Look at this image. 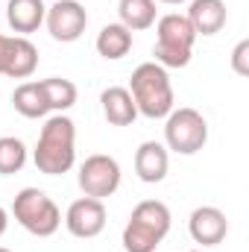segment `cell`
Instances as JSON below:
<instances>
[{
  "label": "cell",
  "instance_id": "6da1fadb",
  "mask_svg": "<svg viewBox=\"0 0 249 252\" xmlns=\"http://www.w3.org/2000/svg\"><path fill=\"white\" fill-rule=\"evenodd\" d=\"M76 126L67 115H56L50 118L47 124L41 126V135H38V144H35V167L47 176H62L73 167L76 161Z\"/></svg>",
  "mask_w": 249,
  "mask_h": 252
},
{
  "label": "cell",
  "instance_id": "7a4b0ae2",
  "mask_svg": "<svg viewBox=\"0 0 249 252\" xmlns=\"http://www.w3.org/2000/svg\"><path fill=\"white\" fill-rule=\"evenodd\" d=\"M129 94L135 100L138 115L150 121L167 118L173 112V85H170L167 67H161L158 62H144L132 70Z\"/></svg>",
  "mask_w": 249,
  "mask_h": 252
},
{
  "label": "cell",
  "instance_id": "3957f363",
  "mask_svg": "<svg viewBox=\"0 0 249 252\" xmlns=\"http://www.w3.org/2000/svg\"><path fill=\"white\" fill-rule=\"evenodd\" d=\"M170 208L161 199H144L132 208L124 229L126 252H156L170 232Z\"/></svg>",
  "mask_w": 249,
  "mask_h": 252
},
{
  "label": "cell",
  "instance_id": "277c9868",
  "mask_svg": "<svg viewBox=\"0 0 249 252\" xmlns=\"http://www.w3.org/2000/svg\"><path fill=\"white\" fill-rule=\"evenodd\" d=\"M156 62L161 67H185L193 56V41H196V32L190 27L185 15L179 12H170L164 18H158L156 24Z\"/></svg>",
  "mask_w": 249,
  "mask_h": 252
},
{
  "label": "cell",
  "instance_id": "5b68a950",
  "mask_svg": "<svg viewBox=\"0 0 249 252\" xmlns=\"http://www.w3.org/2000/svg\"><path fill=\"white\" fill-rule=\"evenodd\" d=\"M12 214L15 220L35 238H50L59 232L62 226V211L59 205L44 193L41 188H24L15 202H12Z\"/></svg>",
  "mask_w": 249,
  "mask_h": 252
},
{
  "label": "cell",
  "instance_id": "8992f818",
  "mask_svg": "<svg viewBox=\"0 0 249 252\" xmlns=\"http://www.w3.org/2000/svg\"><path fill=\"white\" fill-rule=\"evenodd\" d=\"M208 141V124L196 109H173L164 124V144L179 156H193Z\"/></svg>",
  "mask_w": 249,
  "mask_h": 252
},
{
  "label": "cell",
  "instance_id": "52a82bcc",
  "mask_svg": "<svg viewBox=\"0 0 249 252\" xmlns=\"http://www.w3.org/2000/svg\"><path fill=\"white\" fill-rule=\"evenodd\" d=\"M79 188L91 199H106L121 188V164L112 156H88L79 167Z\"/></svg>",
  "mask_w": 249,
  "mask_h": 252
},
{
  "label": "cell",
  "instance_id": "ba28073f",
  "mask_svg": "<svg viewBox=\"0 0 249 252\" xmlns=\"http://www.w3.org/2000/svg\"><path fill=\"white\" fill-rule=\"evenodd\" d=\"M44 24H47L50 35H53L56 41L70 44V41H76V38L85 32V27H88V12H85V6H82L79 0H59V3H53V6L47 9Z\"/></svg>",
  "mask_w": 249,
  "mask_h": 252
},
{
  "label": "cell",
  "instance_id": "9c48e42d",
  "mask_svg": "<svg viewBox=\"0 0 249 252\" xmlns=\"http://www.w3.org/2000/svg\"><path fill=\"white\" fill-rule=\"evenodd\" d=\"M64 226L73 238H97L103 229H106V205L103 199H91V196H82L76 202H70L67 214H64Z\"/></svg>",
  "mask_w": 249,
  "mask_h": 252
},
{
  "label": "cell",
  "instance_id": "30bf717a",
  "mask_svg": "<svg viewBox=\"0 0 249 252\" xmlns=\"http://www.w3.org/2000/svg\"><path fill=\"white\" fill-rule=\"evenodd\" d=\"M187 232H190V238H193L196 244H202V247H217V244H223V238H226V232H229V220H226V214H223L220 208H214V205H199V208H193V214H190V220H187Z\"/></svg>",
  "mask_w": 249,
  "mask_h": 252
},
{
  "label": "cell",
  "instance_id": "8fae6325",
  "mask_svg": "<svg viewBox=\"0 0 249 252\" xmlns=\"http://www.w3.org/2000/svg\"><path fill=\"white\" fill-rule=\"evenodd\" d=\"M167 167H170V156H167V147L158 144V141H144L135 153V173L141 182L147 185H156L167 176Z\"/></svg>",
  "mask_w": 249,
  "mask_h": 252
},
{
  "label": "cell",
  "instance_id": "7c38bea8",
  "mask_svg": "<svg viewBox=\"0 0 249 252\" xmlns=\"http://www.w3.org/2000/svg\"><path fill=\"white\" fill-rule=\"evenodd\" d=\"M38 67V47L24 38V35H15L9 38V47H6V62H3V76H12V79H27L32 76Z\"/></svg>",
  "mask_w": 249,
  "mask_h": 252
},
{
  "label": "cell",
  "instance_id": "4fadbf2b",
  "mask_svg": "<svg viewBox=\"0 0 249 252\" xmlns=\"http://www.w3.org/2000/svg\"><path fill=\"white\" fill-rule=\"evenodd\" d=\"M196 35H217L226 27V3L223 0H190L185 15Z\"/></svg>",
  "mask_w": 249,
  "mask_h": 252
},
{
  "label": "cell",
  "instance_id": "5bb4252c",
  "mask_svg": "<svg viewBox=\"0 0 249 252\" xmlns=\"http://www.w3.org/2000/svg\"><path fill=\"white\" fill-rule=\"evenodd\" d=\"M100 106H103V115L112 126H129L138 118V109H135V100H132L129 88H121V85L106 88L100 94Z\"/></svg>",
  "mask_w": 249,
  "mask_h": 252
},
{
  "label": "cell",
  "instance_id": "9a60e30c",
  "mask_svg": "<svg viewBox=\"0 0 249 252\" xmlns=\"http://www.w3.org/2000/svg\"><path fill=\"white\" fill-rule=\"evenodd\" d=\"M44 15H47L44 0H9V6H6V21L21 35L35 32L44 24Z\"/></svg>",
  "mask_w": 249,
  "mask_h": 252
},
{
  "label": "cell",
  "instance_id": "2e32d148",
  "mask_svg": "<svg viewBox=\"0 0 249 252\" xmlns=\"http://www.w3.org/2000/svg\"><path fill=\"white\" fill-rule=\"evenodd\" d=\"M12 106L18 115L30 118V121H38L50 112L47 100H44V91H41V82H21L12 94Z\"/></svg>",
  "mask_w": 249,
  "mask_h": 252
},
{
  "label": "cell",
  "instance_id": "e0dca14e",
  "mask_svg": "<svg viewBox=\"0 0 249 252\" xmlns=\"http://www.w3.org/2000/svg\"><path fill=\"white\" fill-rule=\"evenodd\" d=\"M132 50V32L126 30L124 24H106L97 35V53L109 62L124 59L126 53Z\"/></svg>",
  "mask_w": 249,
  "mask_h": 252
},
{
  "label": "cell",
  "instance_id": "ac0fdd59",
  "mask_svg": "<svg viewBox=\"0 0 249 252\" xmlns=\"http://www.w3.org/2000/svg\"><path fill=\"white\" fill-rule=\"evenodd\" d=\"M156 0H121L118 3V15L129 32H141L150 30L156 24Z\"/></svg>",
  "mask_w": 249,
  "mask_h": 252
},
{
  "label": "cell",
  "instance_id": "d6986e66",
  "mask_svg": "<svg viewBox=\"0 0 249 252\" xmlns=\"http://www.w3.org/2000/svg\"><path fill=\"white\" fill-rule=\"evenodd\" d=\"M41 91H44V100H47L50 112H67L76 103V85L70 79H62V76L41 79Z\"/></svg>",
  "mask_w": 249,
  "mask_h": 252
},
{
  "label": "cell",
  "instance_id": "ffe728a7",
  "mask_svg": "<svg viewBox=\"0 0 249 252\" xmlns=\"http://www.w3.org/2000/svg\"><path fill=\"white\" fill-rule=\"evenodd\" d=\"M27 164V147L21 138L15 135H3L0 138V176H12L21 173Z\"/></svg>",
  "mask_w": 249,
  "mask_h": 252
},
{
  "label": "cell",
  "instance_id": "44dd1931",
  "mask_svg": "<svg viewBox=\"0 0 249 252\" xmlns=\"http://www.w3.org/2000/svg\"><path fill=\"white\" fill-rule=\"evenodd\" d=\"M232 70L238 76H249V41H238V47L232 50Z\"/></svg>",
  "mask_w": 249,
  "mask_h": 252
},
{
  "label": "cell",
  "instance_id": "7402d4cb",
  "mask_svg": "<svg viewBox=\"0 0 249 252\" xmlns=\"http://www.w3.org/2000/svg\"><path fill=\"white\" fill-rule=\"evenodd\" d=\"M6 47H9V35H0V73H3V62H6Z\"/></svg>",
  "mask_w": 249,
  "mask_h": 252
},
{
  "label": "cell",
  "instance_id": "603a6c76",
  "mask_svg": "<svg viewBox=\"0 0 249 252\" xmlns=\"http://www.w3.org/2000/svg\"><path fill=\"white\" fill-rule=\"evenodd\" d=\"M6 229H9V211H6V208H0V238L6 235Z\"/></svg>",
  "mask_w": 249,
  "mask_h": 252
},
{
  "label": "cell",
  "instance_id": "cb8c5ba5",
  "mask_svg": "<svg viewBox=\"0 0 249 252\" xmlns=\"http://www.w3.org/2000/svg\"><path fill=\"white\" fill-rule=\"evenodd\" d=\"M161 3H170V6H179V3H185V0H161Z\"/></svg>",
  "mask_w": 249,
  "mask_h": 252
},
{
  "label": "cell",
  "instance_id": "d4e9b609",
  "mask_svg": "<svg viewBox=\"0 0 249 252\" xmlns=\"http://www.w3.org/2000/svg\"><path fill=\"white\" fill-rule=\"evenodd\" d=\"M0 252H12V250H6V247H0Z\"/></svg>",
  "mask_w": 249,
  "mask_h": 252
},
{
  "label": "cell",
  "instance_id": "484cf974",
  "mask_svg": "<svg viewBox=\"0 0 249 252\" xmlns=\"http://www.w3.org/2000/svg\"><path fill=\"white\" fill-rule=\"evenodd\" d=\"M190 252H202V250H190Z\"/></svg>",
  "mask_w": 249,
  "mask_h": 252
}]
</instances>
